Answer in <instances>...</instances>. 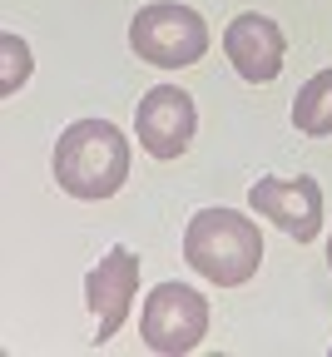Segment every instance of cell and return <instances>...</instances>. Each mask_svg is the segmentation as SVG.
I'll use <instances>...</instances> for the list:
<instances>
[{
	"mask_svg": "<svg viewBox=\"0 0 332 357\" xmlns=\"http://www.w3.org/2000/svg\"><path fill=\"white\" fill-rule=\"evenodd\" d=\"M129 178V139L110 119H75L55 144V184L70 199H114Z\"/></svg>",
	"mask_w": 332,
	"mask_h": 357,
	"instance_id": "6da1fadb",
	"label": "cell"
},
{
	"mask_svg": "<svg viewBox=\"0 0 332 357\" xmlns=\"http://www.w3.org/2000/svg\"><path fill=\"white\" fill-rule=\"evenodd\" d=\"M183 258L199 278H209L218 288H239L263 263L258 223L239 208H199L183 229Z\"/></svg>",
	"mask_w": 332,
	"mask_h": 357,
	"instance_id": "7a4b0ae2",
	"label": "cell"
},
{
	"mask_svg": "<svg viewBox=\"0 0 332 357\" xmlns=\"http://www.w3.org/2000/svg\"><path fill=\"white\" fill-rule=\"evenodd\" d=\"M129 45L139 60H149L159 70H183L204 60L209 25L199 10L179 6V0H154V6H139V15L129 20Z\"/></svg>",
	"mask_w": 332,
	"mask_h": 357,
	"instance_id": "3957f363",
	"label": "cell"
},
{
	"mask_svg": "<svg viewBox=\"0 0 332 357\" xmlns=\"http://www.w3.org/2000/svg\"><path fill=\"white\" fill-rule=\"evenodd\" d=\"M139 333H144L149 352H164V357L194 352L209 333V298L199 288H188V283H159L144 298Z\"/></svg>",
	"mask_w": 332,
	"mask_h": 357,
	"instance_id": "277c9868",
	"label": "cell"
},
{
	"mask_svg": "<svg viewBox=\"0 0 332 357\" xmlns=\"http://www.w3.org/2000/svg\"><path fill=\"white\" fill-rule=\"evenodd\" d=\"M134 129H139V149L149 159H179L194 144V129H199L194 95L179 84H154L134 109Z\"/></svg>",
	"mask_w": 332,
	"mask_h": 357,
	"instance_id": "5b68a950",
	"label": "cell"
},
{
	"mask_svg": "<svg viewBox=\"0 0 332 357\" xmlns=\"http://www.w3.org/2000/svg\"><path fill=\"white\" fill-rule=\"evenodd\" d=\"M134 288H139V253L134 248H110L100 263L89 268V278H84V303L94 312V323H100V333H94V342H110L124 318H129V307H134Z\"/></svg>",
	"mask_w": 332,
	"mask_h": 357,
	"instance_id": "8992f818",
	"label": "cell"
},
{
	"mask_svg": "<svg viewBox=\"0 0 332 357\" xmlns=\"http://www.w3.org/2000/svg\"><path fill=\"white\" fill-rule=\"evenodd\" d=\"M248 204L258 218H273L282 234H293L298 243H312L322 234V189L317 178H258L248 189Z\"/></svg>",
	"mask_w": 332,
	"mask_h": 357,
	"instance_id": "52a82bcc",
	"label": "cell"
},
{
	"mask_svg": "<svg viewBox=\"0 0 332 357\" xmlns=\"http://www.w3.org/2000/svg\"><path fill=\"white\" fill-rule=\"evenodd\" d=\"M223 55L233 60V70H239L248 84H273L282 75V55H288V40H282L278 20L248 10L239 20H228L223 30Z\"/></svg>",
	"mask_w": 332,
	"mask_h": 357,
	"instance_id": "ba28073f",
	"label": "cell"
},
{
	"mask_svg": "<svg viewBox=\"0 0 332 357\" xmlns=\"http://www.w3.org/2000/svg\"><path fill=\"white\" fill-rule=\"evenodd\" d=\"M293 124H298V134H312V139H327V134H332V70H317L298 89Z\"/></svg>",
	"mask_w": 332,
	"mask_h": 357,
	"instance_id": "9c48e42d",
	"label": "cell"
},
{
	"mask_svg": "<svg viewBox=\"0 0 332 357\" xmlns=\"http://www.w3.org/2000/svg\"><path fill=\"white\" fill-rule=\"evenodd\" d=\"M0 50H6V75H0V95H15L30 79V45L20 35H0Z\"/></svg>",
	"mask_w": 332,
	"mask_h": 357,
	"instance_id": "30bf717a",
	"label": "cell"
},
{
	"mask_svg": "<svg viewBox=\"0 0 332 357\" xmlns=\"http://www.w3.org/2000/svg\"><path fill=\"white\" fill-rule=\"evenodd\" d=\"M327 263H332V238H327Z\"/></svg>",
	"mask_w": 332,
	"mask_h": 357,
	"instance_id": "8fae6325",
	"label": "cell"
}]
</instances>
